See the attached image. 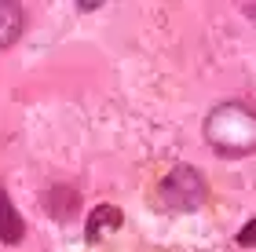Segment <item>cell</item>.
<instances>
[{
  "instance_id": "obj_4",
  "label": "cell",
  "mask_w": 256,
  "mask_h": 252,
  "mask_svg": "<svg viewBox=\"0 0 256 252\" xmlns=\"http://www.w3.org/2000/svg\"><path fill=\"white\" fill-rule=\"evenodd\" d=\"M121 223H124V216H121L118 205H96V209L88 212V220H84V238H88L92 245H96L102 234L118 231Z\"/></svg>"
},
{
  "instance_id": "obj_1",
  "label": "cell",
  "mask_w": 256,
  "mask_h": 252,
  "mask_svg": "<svg viewBox=\"0 0 256 252\" xmlns=\"http://www.w3.org/2000/svg\"><path fill=\"white\" fill-rule=\"evenodd\" d=\"M205 143L224 161H238V157L256 154V110L238 99L212 106L205 117Z\"/></svg>"
},
{
  "instance_id": "obj_8",
  "label": "cell",
  "mask_w": 256,
  "mask_h": 252,
  "mask_svg": "<svg viewBox=\"0 0 256 252\" xmlns=\"http://www.w3.org/2000/svg\"><path fill=\"white\" fill-rule=\"evenodd\" d=\"M246 18H252V22H256V4H246Z\"/></svg>"
},
{
  "instance_id": "obj_3",
  "label": "cell",
  "mask_w": 256,
  "mask_h": 252,
  "mask_svg": "<svg viewBox=\"0 0 256 252\" xmlns=\"http://www.w3.org/2000/svg\"><path fill=\"white\" fill-rule=\"evenodd\" d=\"M40 205H44V212L52 216V220H74L77 209H80V194L74 187H52V190H44L40 194Z\"/></svg>"
},
{
  "instance_id": "obj_5",
  "label": "cell",
  "mask_w": 256,
  "mask_h": 252,
  "mask_svg": "<svg viewBox=\"0 0 256 252\" xmlns=\"http://www.w3.org/2000/svg\"><path fill=\"white\" fill-rule=\"evenodd\" d=\"M22 33H26V11L11 0H0V51L11 48Z\"/></svg>"
},
{
  "instance_id": "obj_2",
  "label": "cell",
  "mask_w": 256,
  "mask_h": 252,
  "mask_svg": "<svg viewBox=\"0 0 256 252\" xmlns=\"http://www.w3.org/2000/svg\"><path fill=\"white\" fill-rule=\"evenodd\" d=\"M205 198H208L205 176L194 165L168 168V176L158 183V201H161V209H168V212H198L205 205Z\"/></svg>"
},
{
  "instance_id": "obj_6",
  "label": "cell",
  "mask_w": 256,
  "mask_h": 252,
  "mask_svg": "<svg viewBox=\"0 0 256 252\" xmlns=\"http://www.w3.org/2000/svg\"><path fill=\"white\" fill-rule=\"evenodd\" d=\"M26 238V220L18 216V209L11 205V198L0 190V242L4 245H22Z\"/></svg>"
},
{
  "instance_id": "obj_7",
  "label": "cell",
  "mask_w": 256,
  "mask_h": 252,
  "mask_svg": "<svg viewBox=\"0 0 256 252\" xmlns=\"http://www.w3.org/2000/svg\"><path fill=\"white\" fill-rule=\"evenodd\" d=\"M234 242H238L242 249H252V245H256V220H249L246 227H242V231H238V238H234Z\"/></svg>"
}]
</instances>
